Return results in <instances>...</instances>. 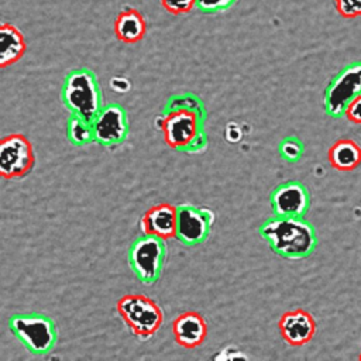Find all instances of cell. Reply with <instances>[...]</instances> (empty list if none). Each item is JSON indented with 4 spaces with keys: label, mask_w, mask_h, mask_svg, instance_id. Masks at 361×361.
I'll return each instance as SVG.
<instances>
[{
    "label": "cell",
    "mask_w": 361,
    "mask_h": 361,
    "mask_svg": "<svg viewBox=\"0 0 361 361\" xmlns=\"http://www.w3.org/2000/svg\"><path fill=\"white\" fill-rule=\"evenodd\" d=\"M259 234L275 254L289 259L309 257L317 244L313 226L303 217L274 216L261 224Z\"/></svg>",
    "instance_id": "1"
},
{
    "label": "cell",
    "mask_w": 361,
    "mask_h": 361,
    "mask_svg": "<svg viewBox=\"0 0 361 361\" xmlns=\"http://www.w3.org/2000/svg\"><path fill=\"white\" fill-rule=\"evenodd\" d=\"M204 116L190 109H175L165 111L159 124L165 142L173 149L200 151L206 147L203 130Z\"/></svg>",
    "instance_id": "2"
},
{
    "label": "cell",
    "mask_w": 361,
    "mask_h": 361,
    "mask_svg": "<svg viewBox=\"0 0 361 361\" xmlns=\"http://www.w3.org/2000/svg\"><path fill=\"white\" fill-rule=\"evenodd\" d=\"M62 100L71 113L92 123L103 107L96 75L87 68L71 71L62 86Z\"/></svg>",
    "instance_id": "3"
},
{
    "label": "cell",
    "mask_w": 361,
    "mask_h": 361,
    "mask_svg": "<svg viewBox=\"0 0 361 361\" xmlns=\"http://www.w3.org/2000/svg\"><path fill=\"white\" fill-rule=\"evenodd\" d=\"M116 309L130 330L141 340L154 336L164 322L162 309L145 295H124L117 300Z\"/></svg>",
    "instance_id": "4"
},
{
    "label": "cell",
    "mask_w": 361,
    "mask_h": 361,
    "mask_svg": "<svg viewBox=\"0 0 361 361\" xmlns=\"http://www.w3.org/2000/svg\"><path fill=\"white\" fill-rule=\"evenodd\" d=\"M10 331L37 355L48 354L58 338L56 327L52 319L38 313L14 314L8 320Z\"/></svg>",
    "instance_id": "5"
},
{
    "label": "cell",
    "mask_w": 361,
    "mask_h": 361,
    "mask_svg": "<svg viewBox=\"0 0 361 361\" xmlns=\"http://www.w3.org/2000/svg\"><path fill=\"white\" fill-rule=\"evenodd\" d=\"M361 94V61L344 66L333 76L323 96V106L327 116L340 118L345 116L350 103Z\"/></svg>",
    "instance_id": "6"
},
{
    "label": "cell",
    "mask_w": 361,
    "mask_h": 361,
    "mask_svg": "<svg viewBox=\"0 0 361 361\" xmlns=\"http://www.w3.org/2000/svg\"><path fill=\"white\" fill-rule=\"evenodd\" d=\"M164 241L157 235L145 234L135 240L130 248L128 258L133 272L145 285L154 283L161 275L166 254Z\"/></svg>",
    "instance_id": "7"
},
{
    "label": "cell",
    "mask_w": 361,
    "mask_h": 361,
    "mask_svg": "<svg viewBox=\"0 0 361 361\" xmlns=\"http://www.w3.org/2000/svg\"><path fill=\"white\" fill-rule=\"evenodd\" d=\"M35 155L30 140L13 133L0 141V175L4 179L25 176L34 166Z\"/></svg>",
    "instance_id": "8"
},
{
    "label": "cell",
    "mask_w": 361,
    "mask_h": 361,
    "mask_svg": "<svg viewBox=\"0 0 361 361\" xmlns=\"http://www.w3.org/2000/svg\"><path fill=\"white\" fill-rule=\"evenodd\" d=\"M310 206V195L306 186L296 180L278 185L271 193V207L275 216L303 217Z\"/></svg>",
    "instance_id": "9"
},
{
    "label": "cell",
    "mask_w": 361,
    "mask_h": 361,
    "mask_svg": "<svg viewBox=\"0 0 361 361\" xmlns=\"http://www.w3.org/2000/svg\"><path fill=\"white\" fill-rule=\"evenodd\" d=\"M176 238L186 245L203 243L210 231L213 213L209 209H199L192 204H179Z\"/></svg>",
    "instance_id": "10"
},
{
    "label": "cell",
    "mask_w": 361,
    "mask_h": 361,
    "mask_svg": "<svg viewBox=\"0 0 361 361\" xmlns=\"http://www.w3.org/2000/svg\"><path fill=\"white\" fill-rule=\"evenodd\" d=\"M94 141L110 147L123 142L128 134L126 110L118 104H106L92 121Z\"/></svg>",
    "instance_id": "11"
},
{
    "label": "cell",
    "mask_w": 361,
    "mask_h": 361,
    "mask_svg": "<svg viewBox=\"0 0 361 361\" xmlns=\"http://www.w3.org/2000/svg\"><path fill=\"white\" fill-rule=\"evenodd\" d=\"M278 327L282 338L293 347L307 344L316 333V322L313 316L303 309L285 312L278 322Z\"/></svg>",
    "instance_id": "12"
},
{
    "label": "cell",
    "mask_w": 361,
    "mask_h": 361,
    "mask_svg": "<svg viewBox=\"0 0 361 361\" xmlns=\"http://www.w3.org/2000/svg\"><path fill=\"white\" fill-rule=\"evenodd\" d=\"M141 228L144 234L157 235L162 240L175 238L178 230V207L169 203H159L149 207L141 219Z\"/></svg>",
    "instance_id": "13"
},
{
    "label": "cell",
    "mask_w": 361,
    "mask_h": 361,
    "mask_svg": "<svg viewBox=\"0 0 361 361\" xmlns=\"http://www.w3.org/2000/svg\"><path fill=\"white\" fill-rule=\"evenodd\" d=\"M172 333L175 337V341L185 348H196L207 337V323L204 317L195 312L188 310L180 313L173 322H172Z\"/></svg>",
    "instance_id": "14"
},
{
    "label": "cell",
    "mask_w": 361,
    "mask_h": 361,
    "mask_svg": "<svg viewBox=\"0 0 361 361\" xmlns=\"http://www.w3.org/2000/svg\"><path fill=\"white\" fill-rule=\"evenodd\" d=\"M114 32L120 41L127 44L141 41L145 34L144 16L133 7H124L114 20Z\"/></svg>",
    "instance_id": "15"
},
{
    "label": "cell",
    "mask_w": 361,
    "mask_h": 361,
    "mask_svg": "<svg viewBox=\"0 0 361 361\" xmlns=\"http://www.w3.org/2000/svg\"><path fill=\"white\" fill-rule=\"evenodd\" d=\"M27 45L23 34L11 24L0 25V66L6 68L17 62L25 54Z\"/></svg>",
    "instance_id": "16"
},
{
    "label": "cell",
    "mask_w": 361,
    "mask_h": 361,
    "mask_svg": "<svg viewBox=\"0 0 361 361\" xmlns=\"http://www.w3.org/2000/svg\"><path fill=\"white\" fill-rule=\"evenodd\" d=\"M330 165L337 171H353L361 164V147L348 138L336 141L327 152Z\"/></svg>",
    "instance_id": "17"
},
{
    "label": "cell",
    "mask_w": 361,
    "mask_h": 361,
    "mask_svg": "<svg viewBox=\"0 0 361 361\" xmlns=\"http://www.w3.org/2000/svg\"><path fill=\"white\" fill-rule=\"evenodd\" d=\"M68 138L75 144V145H86L92 141H94V134H93V126L90 121H86L78 114H71L68 127H66Z\"/></svg>",
    "instance_id": "18"
},
{
    "label": "cell",
    "mask_w": 361,
    "mask_h": 361,
    "mask_svg": "<svg viewBox=\"0 0 361 361\" xmlns=\"http://www.w3.org/2000/svg\"><path fill=\"white\" fill-rule=\"evenodd\" d=\"M175 109H190V110H195V111L204 116V109H203L202 100L199 97H196L195 94L173 96L171 100H168L165 111L175 110Z\"/></svg>",
    "instance_id": "19"
},
{
    "label": "cell",
    "mask_w": 361,
    "mask_h": 361,
    "mask_svg": "<svg viewBox=\"0 0 361 361\" xmlns=\"http://www.w3.org/2000/svg\"><path fill=\"white\" fill-rule=\"evenodd\" d=\"M279 154L285 161L296 162L303 155V142L296 137H286L279 144Z\"/></svg>",
    "instance_id": "20"
},
{
    "label": "cell",
    "mask_w": 361,
    "mask_h": 361,
    "mask_svg": "<svg viewBox=\"0 0 361 361\" xmlns=\"http://www.w3.org/2000/svg\"><path fill=\"white\" fill-rule=\"evenodd\" d=\"M237 0H196V8L203 13H219L230 8Z\"/></svg>",
    "instance_id": "21"
},
{
    "label": "cell",
    "mask_w": 361,
    "mask_h": 361,
    "mask_svg": "<svg viewBox=\"0 0 361 361\" xmlns=\"http://www.w3.org/2000/svg\"><path fill=\"white\" fill-rule=\"evenodd\" d=\"M337 11L347 18L361 16V0H334Z\"/></svg>",
    "instance_id": "22"
},
{
    "label": "cell",
    "mask_w": 361,
    "mask_h": 361,
    "mask_svg": "<svg viewBox=\"0 0 361 361\" xmlns=\"http://www.w3.org/2000/svg\"><path fill=\"white\" fill-rule=\"evenodd\" d=\"M161 4L171 14H182L195 8L196 0H161Z\"/></svg>",
    "instance_id": "23"
},
{
    "label": "cell",
    "mask_w": 361,
    "mask_h": 361,
    "mask_svg": "<svg viewBox=\"0 0 361 361\" xmlns=\"http://www.w3.org/2000/svg\"><path fill=\"white\" fill-rule=\"evenodd\" d=\"M345 117L357 124H361V94L355 97L345 110Z\"/></svg>",
    "instance_id": "24"
},
{
    "label": "cell",
    "mask_w": 361,
    "mask_h": 361,
    "mask_svg": "<svg viewBox=\"0 0 361 361\" xmlns=\"http://www.w3.org/2000/svg\"><path fill=\"white\" fill-rule=\"evenodd\" d=\"M110 86L118 92V93H124V92H128L131 85L130 82L126 79V78H121V76H114L111 80H110Z\"/></svg>",
    "instance_id": "25"
},
{
    "label": "cell",
    "mask_w": 361,
    "mask_h": 361,
    "mask_svg": "<svg viewBox=\"0 0 361 361\" xmlns=\"http://www.w3.org/2000/svg\"><path fill=\"white\" fill-rule=\"evenodd\" d=\"M360 360H361V354H360Z\"/></svg>",
    "instance_id": "26"
}]
</instances>
